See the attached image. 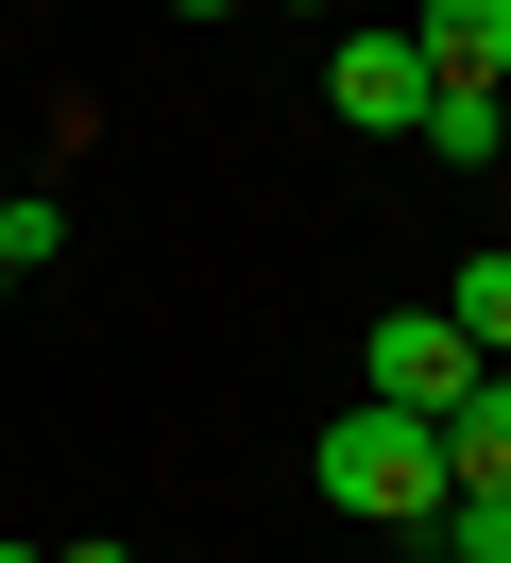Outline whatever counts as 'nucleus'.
I'll use <instances>...</instances> for the list:
<instances>
[{"instance_id": "nucleus-7", "label": "nucleus", "mask_w": 511, "mask_h": 563, "mask_svg": "<svg viewBox=\"0 0 511 563\" xmlns=\"http://www.w3.org/2000/svg\"><path fill=\"white\" fill-rule=\"evenodd\" d=\"M443 324H460L477 358H511V256H460V290H443Z\"/></svg>"}, {"instance_id": "nucleus-2", "label": "nucleus", "mask_w": 511, "mask_h": 563, "mask_svg": "<svg viewBox=\"0 0 511 563\" xmlns=\"http://www.w3.org/2000/svg\"><path fill=\"white\" fill-rule=\"evenodd\" d=\"M477 376H495V358H477V342H460V324H443V308H392V324H375V342H358V393H375V410H426V427L460 410Z\"/></svg>"}, {"instance_id": "nucleus-9", "label": "nucleus", "mask_w": 511, "mask_h": 563, "mask_svg": "<svg viewBox=\"0 0 511 563\" xmlns=\"http://www.w3.org/2000/svg\"><path fill=\"white\" fill-rule=\"evenodd\" d=\"M426 529H443V563H511V495H443Z\"/></svg>"}, {"instance_id": "nucleus-12", "label": "nucleus", "mask_w": 511, "mask_h": 563, "mask_svg": "<svg viewBox=\"0 0 511 563\" xmlns=\"http://www.w3.org/2000/svg\"><path fill=\"white\" fill-rule=\"evenodd\" d=\"M188 18H238V0H188Z\"/></svg>"}, {"instance_id": "nucleus-5", "label": "nucleus", "mask_w": 511, "mask_h": 563, "mask_svg": "<svg viewBox=\"0 0 511 563\" xmlns=\"http://www.w3.org/2000/svg\"><path fill=\"white\" fill-rule=\"evenodd\" d=\"M443 495H511V358L443 410Z\"/></svg>"}, {"instance_id": "nucleus-13", "label": "nucleus", "mask_w": 511, "mask_h": 563, "mask_svg": "<svg viewBox=\"0 0 511 563\" xmlns=\"http://www.w3.org/2000/svg\"><path fill=\"white\" fill-rule=\"evenodd\" d=\"M0 563H52V547H0Z\"/></svg>"}, {"instance_id": "nucleus-4", "label": "nucleus", "mask_w": 511, "mask_h": 563, "mask_svg": "<svg viewBox=\"0 0 511 563\" xmlns=\"http://www.w3.org/2000/svg\"><path fill=\"white\" fill-rule=\"evenodd\" d=\"M409 52H426V86H511V0H426Z\"/></svg>"}, {"instance_id": "nucleus-14", "label": "nucleus", "mask_w": 511, "mask_h": 563, "mask_svg": "<svg viewBox=\"0 0 511 563\" xmlns=\"http://www.w3.org/2000/svg\"><path fill=\"white\" fill-rule=\"evenodd\" d=\"M0 206H18V172H0Z\"/></svg>"}, {"instance_id": "nucleus-15", "label": "nucleus", "mask_w": 511, "mask_h": 563, "mask_svg": "<svg viewBox=\"0 0 511 563\" xmlns=\"http://www.w3.org/2000/svg\"><path fill=\"white\" fill-rule=\"evenodd\" d=\"M290 18H324V0H290Z\"/></svg>"}, {"instance_id": "nucleus-11", "label": "nucleus", "mask_w": 511, "mask_h": 563, "mask_svg": "<svg viewBox=\"0 0 511 563\" xmlns=\"http://www.w3.org/2000/svg\"><path fill=\"white\" fill-rule=\"evenodd\" d=\"M0 308H18V256H0Z\"/></svg>"}, {"instance_id": "nucleus-6", "label": "nucleus", "mask_w": 511, "mask_h": 563, "mask_svg": "<svg viewBox=\"0 0 511 563\" xmlns=\"http://www.w3.org/2000/svg\"><path fill=\"white\" fill-rule=\"evenodd\" d=\"M409 137L443 154V172H511V86H426V120Z\"/></svg>"}, {"instance_id": "nucleus-3", "label": "nucleus", "mask_w": 511, "mask_h": 563, "mask_svg": "<svg viewBox=\"0 0 511 563\" xmlns=\"http://www.w3.org/2000/svg\"><path fill=\"white\" fill-rule=\"evenodd\" d=\"M324 103L358 120V137H409V120H426V52H409V18H392V35H341Z\"/></svg>"}, {"instance_id": "nucleus-1", "label": "nucleus", "mask_w": 511, "mask_h": 563, "mask_svg": "<svg viewBox=\"0 0 511 563\" xmlns=\"http://www.w3.org/2000/svg\"><path fill=\"white\" fill-rule=\"evenodd\" d=\"M307 478H324V512H358V529H426V512H443V427L358 393V410L324 427V461H307Z\"/></svg>"}, {"instance_id": "nucleus-10", "label": "nucleus", "mask_w": 511, "mask_h": 563, "mask_svg": "<svg viewBox=\"0 0 511 563\" xmlns=\"http://www.w3.org/2000/svg\"><path fill=\"white\" fill-rule=\"evenodd\" d=\"M52 563H136V547H52Z\"/></svg>"}, {"instance_id": "nucleus-8", "label": "nucleus", "mask_w": 511, "mask_h": 563, "mask_svg": "<svg viewBox=\"0 0 511 563\" xmlns=\"http://www.w3.org/2000/svg\"><path fill=\"white\" fill-rule=\"evenodd\" d=\"M0 256H18V290L68 256V206H52V188H18V206H0Z\"/></svg>"}]
</instances>
